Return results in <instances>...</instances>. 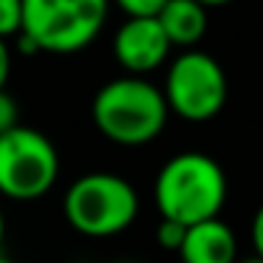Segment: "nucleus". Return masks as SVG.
Wrapping results in <instances>:
<instances>
[{"mask_svg":"<svg viewBox=\"0 0 263 263\" xmlns=\"http://www.w3.org/2000/svg\"><path fill=\"white\" fill-rule=\"evenodd\" d=\"M206 9H215V6H227V3H232V0H201Z\"/></svg>","mask_w":263,"mask_h":263,"instance_id":"f3484780","label":"nucleus"},{"mask_svg":"<svg viewBox=\"0 0 263 263\" xmlns=\"http://www.w3.org/2000/svg\"><path fill=\"white\" fill-rule=\"evenodd\" d=\"M125 263H130V260H125Z\"/></svg>","mask_w":263,"mask_h":263,"instance_id":"aec40b11","label":"nucleus"},{"mask_svg":"<svg viewBox=\"0 0 263 263\" xmlns=\"http://www.w3.org/2000/svg\"><path fill=\"white\" fill-rule=\"evenodd\" d=\"M176 255L181 257V263H238V238L232 227L215 215L190 223Z\"/></svg>","mask_w":263,"mask_h":263,"instance_id":"6e6552de","label":"nucleus"},{"mask_svg":"<svg viewBox=\"0 0 263 263\" xmlns=\"http://www.w3.org/2000/svg\"><path fill=\"white\" fill-rule=\"evenodd\" d=\"M173 43L159 14H127L114 37V57L127 74H150L164 65Z\"/></svg>","mask_w":263,"mask_h":263,"instance_id":"0eeeda50","label":"nucleus"},{"mask_svg":"<svg viewBox=\"0 0 263 263\" xmlns=\"http://www.w3.org/2000/svg\"><path fill=\"white\" fill-rule=\"evenodd\" d=\"M20 125V108L14 102V97L6 91V88H0V133L12 130V127Z\"/></svg>","mask_w":263,"mask_h":263,"instance_id":"f8f14e48","label":"nucleus"},{"mask_svg":"<svg viewBox=\"0 0 263 263\" xmlns=\"http://www.w3.org/2000/svg\"><path fill=\"white\" fill-rule=\"evenodd\" d=\"M170 114L173 110L167 105L164 91H159L153 82L142 80L139 74L105 82L91 105L97 130L122 147H139L153 142L167 127Z\"/></svg>","mask_w":263,"mask_h":263,"instance_id":"f257e3e1","label":"nucleus"},{"mask_svg":"<svg viewBox=\"0 0 263 263\" xmlns=\"http://www.w3.org/2000/svg\"><path fill=\"white\" fill-rule=\"evenodd\" d=\"M164 97L176 116L187 122H210L227 105L229 82L215 57L187 48L167 68Z\"/></svg>","mask_w":263,"mask_h":263,"instance_id":"423d86ee","label":"nucleus"},{"mask_svg":"<svg viewBox=\"0 0 263 263\" xmlns=\"http://www.w3.org/2000/svg\"><path fill=\"white\" fill-rule=\"evenodd\" d=\"M9 71H12V54H9L6 37H0V88H6Z\"/></svg>","mask_w":263,"mask_h":263,"instance_id":"2eb2a0df","label":"nucleus"},{"mask_svg":"<svg viewBox=\"0 0 263 263\" xmlns=\"http://www.w3.org/2000/svg\"><path fill=\"white\" fill-rule=\"evenodd\" d=\"M238 263H263V257L255 255V257H249V260H238Z\"/></svg>","mask_w":263,"mask_h":263,"instance_id":"a211bd4d","label":"nucleus"},{"mask_svg":"<svg viewBox=\"0 0 263 263\" xmlns=\"http://www.w3.org/2000/svg\"><path fill=\"white\" fill-rule=\"evenodd\" d=\"M153 201L161 218L198 223L215 218L227 201V176L221 164L206 153H178L159 170Z\"/></svg>","mask_w":263,"mask_h":263,"instance_id":"f03ea898","label":"nucleus"},{"mask_svg":"<svg viewBox=\"0 0 263 263\" xmlns=\"http://www.w3.org/2000/svg\"><path fill=\"white\" fill-rule=\"evenodd\" d=\"M0 263H14L12 257H6V255H0Z\"/></svg>","mask_w":263,"mask_h":263,"instance_id":"6ab92c4d","label":"nucleus"},{"mask_svg":"<svg viewBox=\"0 0 263 263\" xmlns=\"http://www.w3.org/2000/svg\"><path fill=\"white\" fill-rule=\"evenodd\" d=\"M65 221L88 238H110L136 221L139 195L116 173H85L68 187L63 201Z\"/></svg>","mask_w":263,"mask_h":263,"instance_id":"7ed1b4c3","label":"nucleus"},{"mask_svg":"<svg viewBox=\"0 0 263 263\" xmlns=\"http://www.w3.org/2000/svg\"><path fill=\"white\" fill-rule=\"evenodd\" d=\"M57 176L60 156L46 133L26 125L0 133V195L14 201L43 198Z\"/></svg>","mask_w":263,"mask_h":263,"instance_id":"39448f33","label":"nucleus"},{"mask_svg":"<svg viewBox=\"0 0 263 263\" xmlns=\"http://www.w3.org/2000/svg\"><path fill=\"white\" fill-rule=\"evenodd\" d=\"M252 246H255L257 257H263V204L257 206L255 218H252Z\"/></svg>","mask_w":263,"mask_h":263,"instance_id":"4468645a","label":"nucleus"},{"mask_svg":"<svg viewBox=\"0 0 263 263\" xmlns=\"http://www.w3.org/2000/svg\"><path fill=\"white\" fill-rule=\"evenodd\" d=\"M184 235H187V223L173 221V218H161V223L156 227V240H159L161 249L178 252L184 243Z\"/></svg>","mask_w":263,"mask_h":263,"instance_id":"9b49d317","label":"nucleus"},{"mask_svg":"<svg viewBox=\"0 0 263 263\" xmlns=\"http://www.w3.org/2000/svg\"><path fill=\"white\" fill-rule=\"evenodd\" d=\"M159 20L170 43L181 48H193L210 26V14L201 0H167L164 9L159 12Z\"/></svg>","mask_w":263,"mask_h":263,"instance_id":"1a4fd4ad","label":"nucleus"},{"mask_svg":"<svg viewBox=\"0 0 263 263\" xmlns=\"http://www.w3.org/2000/svg\"><path fill=\"white\" fill-rule=\"evenodd\" d=\"M23 29V0H0V37H14Z\"/></svg>","mask_w":263,"mask_h":263,"instance_id":"9d476101","label":"nucleus"},{"mask_svg":"<svg viewBox=\"0 0 263 263\" xmlns=\"http://www.w3.org/2000/svg\"><path fill=\"white\" fill-rule=\"evenodd\" d=\"M125 14H159L167 0H114Z\"/></svg>","mask_w":263,"mask_h":263,"instance_id":"ddd939ff","label":"nucleus"},{"mask_svg":"<svg viewBox=\"0 0 263 263\" xmlns=\"http://www.w3.org/2000/svg\"><path fill=\"white\" fill-rule=\"evenodd\" d=\"M3 240H6V218H3V210H0V255H3Z\"/></svg>","mask_w":263,"mask_h":263,"instance_id":"dca6fc26","label":"nucleus"},{"mask_svg":"<svg viewBox=\"0 0 263 263\" xmlns=\"http://www.w3.org/2000/svg\"><path fill=\"white\" fill-rule=\"evenodd\" d=\"M110 0H23V34L48 54H77L97 40Z\"/></svg>","mask_w":263,"mask_h":263,"instance_id":"20e7f679","label":"nucleus"}]
</instances>
